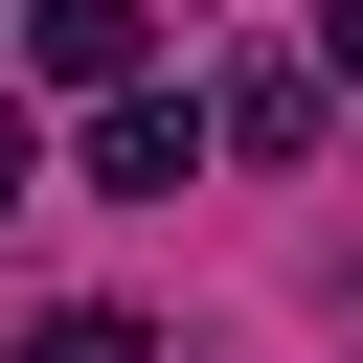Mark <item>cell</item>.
<instances>
[{"label":"cell","instance_id":"obj_1","mask_svg":"<svg viewBox=\"0 0 363 363\" xmlns=\"http://www.w3.org/2000/svg\"><path fill=\"white\" fill-rule=\"evenodd\" d=\"M136 45H159V0H23V68H45V91H91V113L136 91Z\"/></svg>","mask_w":363,"mask_h":363},{"label":"cell","instance_id":"obj_2","mask_svg":"<svg viewBox=\"0 0 363 363\" xmlns=\"http://www.w3.org/2000/svg\"><path fill=\"white\" fill-rule=\"evenodd\" d=\"M91 182H113V204H182V182H204V113H182V91H113V113H91Z\"/></svg>","mask_w":363,"mask_h":363},{"label":"cell","instance_id":"obj_3","mask_svg":"<svg viewBox=\"0 0 363 363\" xmlns=\"http://www.w3.org/2000/svg\"><path fill=\"white\" fill-rule=\"evenodd\" d=\"M0 363H159V318H113V295H68V318H23Z\"/></svg>","mask_w":363,"mask_h":363},{"label":"cell","instance_id":"obj_4","mask_svg":"<svg viewBox=\"0 0 363 363\" xmlns=\"http://www.w3.org/2000/svg\"><path fill=\"white\" fill-rule=\"evenodd\" d=\"M0 204H45V113H23V91H0Z\"/></svg>","mask_w":363,"mask_h":363},{"label":"cell","instance_id":"obj_5","mask_svg":"<svg viewBox=\"0 0 363 363\" xmlns=\"http://www.w3.org/2000/svg\"><path fill=\"white\" fill-rule=\"evenodd\" d=\"M318 68H363V0H318Z\"/></svg>","mask_w":363,"mask_h":363}]
</instances>
